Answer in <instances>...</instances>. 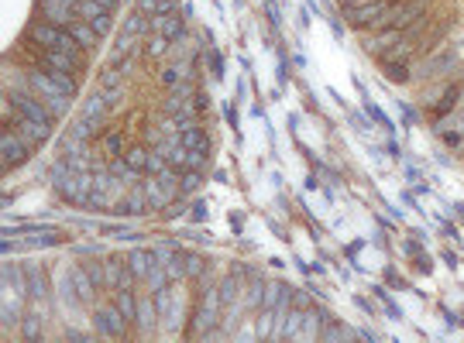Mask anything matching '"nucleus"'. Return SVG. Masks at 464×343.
Masks as SVG:
<instances>
[{
    "label": "nucleus",
    "mask_w": 464,
    "mask_h": 343,
    "mask_svg": "<svg viewBox=\"0 0 464 343\" xmlns=\"http://www.w3.org/2000/svg\"><path fill=\"white\" fill-rule=\"evenodd\" d=\"M151 28H155V35H162V38H169V42H175V38H182V18L179 14H155L151 18Z\"/></svg>",
    "instance_id": "9"
},
{
    "label": "nucleus",
    "mask_w": 464,
    "mask_h": 343,
    "mask_svg": "<svg viewBox=\"0 0 464 343\" xmlns=\"http://www.w3.org/2000/svg\"><path fill=\"white\" fill-rule=\"evenodd\" d=\"M38 11H42V18H45V21H52V25H62V28H69V25L83 21V18H80L73 8L59 4V0H38Z\"/></svg>",
    "instance_id": "5"
},
{
    "label": "nucleus",
    "mask_w": 464,
    "mask_h": 343,
    "mask_svg": "<svg viewBox=\"0 0 464 343\" xmlns=\"http://www.w3.org/2000/svg\"><path fill=\"white\" fill-rule=\"evenodd\" d=\"M93 322H97V329H103V333H124V326H127V316L117 309V305H100L97 312H93Z\"/></svg>",
    "instance_id": "6"
},
{
    "label": "nucleus",
    "mask_w": 464,
    "mask_h": 343,
    "mask_svg": "<svg viewBox=\"0 0 464 343\" xmlns=\"http://www.w3.org/2000/svg\"><path fill=\"white\" fill-rule=\"evenodd\" d=\"M454 100H457V90H447V97L440 100V107H437V117H443L450 107H454Z\"/></svg>",
    "instance_id": "24"
},
{
    "label": "nucleus",
    "mask_w": 464,
    "mask_h": 343,
    "mask_svg": "<svg viewBox=\"0 0 464 343\" xmlns=\"http://www.w3.org/2000/svg\"><path fill=\"white\" fill-rule=\"evenodd\" d=\"M165 49H169V38H162V35H155V38L148 42V55H151V59H162Z\"/></svg>",
    "instance_id": "21"
},
{
    "label": "nucleus",
    "mask_w": 464,
    "mask_h": 343,
    "mask_svg": "<svg viewBox=\"0 0 464 343\" xmlns=\"http://www.w3.org/2000/svg\"><path fill=\"white\" fill-rule=\"evenodd\" d=\"M11 131H18L28 144H42V141H49V138H52V127H49V124H38V120L21 117V114H18V120H14V127H11Z\"/></svg>",
    "instance_id": "7"
},
{
    "label": "nucleus",
    "mask_w": 464,
    "mask_h": 343,
    "mask_svg": "<svg viewBox=\"0 0 464 343\" xmlns=\"http://www.w3.org/2000/svg\"><path fill=\"white\" fill-rule=\"evenodd\" d=\"M141 322L151 326V309H148V302H141Z\"/></svg>",
    "instance_id": "25"
},
{
    "label": "nucleus",
    "mask_w": 464,
    "mask_h": 343,
    "mask_svg": "<svg viewBox=\"0 0 464 343\" xmlns=\"http://www.w3.org/2000/svg\"><path fill=\"white\" fill-rule=\"evenodd\" d=\"M158 79H162V86H165V90H179V86H186V83H189V66H165Z\"/></svg>",
    "instance_id": "12"
},
{
    "label": "nucleus",
    "mask_w": 464,
    "mask_h": 343,
    "mask_svg": "<svg viewBox=\"0 0 464 343\" xmlns=\"http://www.w3.org/2000/svg\"><path fill=\"white\" fill-rule=\"evenodd\" d=\"M199 182H203V179H199V168H189V172L179 179V189H182V192H196Z\"/></svg>",
    "instance_id": "20"
},
{
    "label": "nucleus",
    "mask_w": 464,
    "mask_h": 343,
    "mask_svg": "<svg viewBox=\"0 0 464 343\" xmlns=\"http://www.w3.org/2000/svg\"><path fill=\"white\" fill-rule=\"evenodd\" d=\"M141 11L145 14H172L175 0H141Z\"/></svg>",
    "instance_id": "16"
},
{
    "label": "nucleus",
    "mask_w": 464,
    "mask_h": 343,
    "mask_svg": "<svg viewBox=\"0 0 464 343\" xmlns=\"http://www.w3.org/2000/svg\"><path fill=\"white\" fill-rule=\"evenodd\" d=\"M155 261H158L155 254H148V251H134V254L127 257V268H131L138 278H148V275H151V268H155Z\"/></svg>",
    "instance_id": "13"
},
{
    "label": "nucleus",
    "mask_w": 464,
    "mask_h": 343,
    "mask_svg": "<svg viewBox=\"0 0 464 343\" xmlns=\"http://www.w3.org/2000/svg\"><path fill=\"white\" fill-rule=\"evenodd\" d=\"M179 141L189 148V151H210V141H206V134L193 124V127H186V131H179Z\"/></svg>",
    "instance_id": "14"
},
{
    "label": "nucleus",
    "mask_w": 464,
    "mask_h": 343,
    "mask_svg": "<svg viewBox=\"0 0 464 343\" xmlns=\"http://www.w3.org/2000/svg\"><path fill=\"white\" fill-rule=\"evenodd\" d=\"M28 158H32V144L18 131L4 127V134H0V162H4V168H18Z\"/></svg>",
    "instance_id": "3"
},
{
    "label": "nucleus",
    "mask_w": 464,
    "mask_h": 343,
    "mask_svg": "<svg viewBox=\"0 0 464 343\" xmlns=\"http://www.w3.org/2000/svg\"><path fill=\"white\" fill-rule=\"evenodd\" d=\"M66 31H69V35H73L86 52H93V49H97V42H100V35L93 31V25H90V21H76V25H69Z\"/></svg>",
    "instance_id": "10"
},
{
    "label": "nucleus",
    "mask_w": 464,
    "mask_h": 343,
    "mask_svg": "<svg viewBox=\"0 0 464 343\" xmlns=\"http://www.w3.org/2000/svg\"><path fill=\"white\" fill-rule=\"evenodd\" d=\"M117 209H121V213H138V209H145V199H141V196L134 192V196H127V199H124V203H121Z\"/></svg>",
    "instance_id": "22"
},
{
    "label": "nucleus",
    "mask_w": 464,
    "mask_h": 343,
    "mask_svg": "<svg viewBox=\"0 0 464 343\" xmlns=\"http://www.w3.org/2000/svg\"><path fill=\"white\" fill-rule=\"evenodd\" d=\"M18 49H21V52H28L32 69H45V73H66V76L83 73V62H80V59L62 55V52H52V49H42V45H38V42H32L28 35L21 38V45H18Z\"/></svg>",
    "instance_id": "2"
},
{
    "label": "nucleus",
    "mask_w": 464,
    "mask_h": 343,
    "mask_svg": "<svg viewBox=\"0 0 464 343\" xmlns=\"http://www.w3.org/2000/svg\"><path fill=\"white\" fill-rule=\"evenodd\" d=\"M385 11H389L385 0H361L358 8H351V11H347V21H351V25H358V28H375V25L385 18Z\"/></svg>",
    "instance_id": "4"
},
{
    "label": "nucleus",
    "mask_w": 464,
    "mask_h": 343,
    "mask_svg": "<svg viewBox=\"0 0 464 343\" xmlns=\"http://www.w3.org/2000/svg\"><path fill=\"white\" fill-rule=\"evenodd\" d=\"M90 25H93V31H97V35H107V31H110V25H114V21H110V11H107V14H100L97 21H90Z\"/></svg>",
    "instance_id": "23"
},
{
    "label": "nucleus",
    "mask_w": 464,
    "mask_h": 343,
    "mask_svg": "<svg viewBox=\"0 0 464 343\" xmlns=\"http://www.w3.org/2000/svg\"><path fill=\"white\" fill-rule=\"evenodd\" d=\"M103 151H107L110 158H121V151H124V138H121V134H107V138H103Z\"/></svg>",
    "instance_id": "19"
},
{
    "label": "nucleus",
    "mask_w": 464,
    "mask_h": 343,
    "mask_svg": "<svg viewBox=\"0 0 464 343\" xmlns=\"http://www.w3.org/2000/svg\"><path fill=\"white\" fill-rule=\"evenodd\" d=\"M217 309H220V295H217V288H206V295H203V305H199V316H196V329H206V326H213L217 322Z\"/></svg>",
    "instance_id": "8"
},
{
    "label": "nucleus",
    "mask_w": 464,
    "mask_h": 343,
    "mask_svg": "<svg viewBox=\"0 0 464 343\" xmlns=\"http://www.w3.org/2000/svg\"><path fill=\"white\" fill-rule=\"evenodd\" d=\"M389 73H392L395 79H406V69H402V66H389Z\"/></svg>",
    "instance_id": "26"
},
{
    "label": "nucleus",
    "mask_w": 464,
    "mask_h": 343,
    "mask_svg": "<svg viewBox=\"0 0 464 343\" xmlns=\"http://www.w3.org/2000/svg\"><path fill=\"white\" fill-rule=\"evenodd\" d=\"M100 127H103V124H97V120H83V117H80V120L73 124V138H80V141H90L93 134H100Z\"/></svg>",
    "instance_id": "15"
},
{
    "label": "nucleus",
    "mask_w": 464,
    "mask_h": 343,
    "mask_svg": "<svg viewBox=\"0 0 464 343\" xmlns=\"http://www.w3.org/2000/svg\"><path fill=\"white\" fill-rule=\"evenodd\" d=\"M114 305H117V309H121V312H124V316L131 319V316H134V305H138V302H134L131 288H121V295H117V302H114Z\"/></svg>",
    "instance_id": "18"
},
{
    "label": "nucleus",
    "mask_w": 464,
    "mask_h": 343,
    "mask_svg": "<svg viewBox=\"0 0 464 343\" xmlns=\"http://www.w3.org/2000/svg\"><path fill=\"white\" fill-rule=\"evenodd\" d=\"M124 162H127V165H134L138 172H145V165H148V148H141V144H134V148H127V155H124Z\"/></svg>",
    "instance_id": "17"
},
{
    "label": "nucleus",
    "mask_w": 464,
    "mask_h": 343,
    "mask_svg": "<svg viewBox=\"0 0 464 343\" xmlns=\"http://www.w3.org/2000/svg\"><path fill=\"white\" fill-rule=\"evenodd\" d=\"M110 110V103H107V97L103 93H93L86 103H83V110H80V117L83 120H97V124H103V114Z\"/></svg>",
    "instance_id": "11"
},
{
    "label": "nucleus",
    "mask_w": 464,
    "mask_h": 343,
    "mask_svg": "<svg viewBox=\"0 0 464 343\" xmlns=\"http://www.w3.org/2000/svg\"><path fill=\"white\" fill-rule=\"evenodd\" d=\"M28 38L32 42H38L42 49H52V52H62V55H73V59H80L83 62V55H86V49L62 28V25H52V21H45V18H35L32 25H28Z\"/></svg>",
    "instance_id": "1"
}]
</instances>
